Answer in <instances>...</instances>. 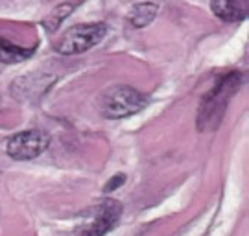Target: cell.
<instances>
[{"label": "cell", "mask_w": 249, "mask_h": 236, "mask_svg": "<svg viewBox=\"0 0 249 236\" xmlns=\"http://www.w3.org/2000/svg\"><path fill=\"white\" fill-rule=\"evenodd\" d=\"M248 0H211L214 15L223 22H240L248 17Z\"/></svg>", "instance_id": "8992f818"}, {"label": "cell", "mask_w": 249, "mask_h": 236, "mask_svg": "<svg viewBox=\"0 0 249 236\" xmlns=\"http://www.w3.org/2000/svg\"><path fill=\"white\" fill-rule=\"evenodd\" d=\"M122 216V205L115 200H104L98 207V212L89 227L83 229L81 236H104L120 221Z\"/></svg>", "instance_id": "5b68a950"}, {"label": "cell", "mask_w": 249, "mask_h": 236, "mask_svg": "<svg viewBox=\"0 0 249 236\" xmlns=\"http://www.w3.org/2000/svg\"><path fill=\"white\" fill-rule=\"evenodd\" d=\"M242 87V74L240 72H229L223 78L218 79L214 89L205 94L197 111V129L199 131H214L222 124L227 105L232 100V96Z\"/></svg>", "instance_id": "6da1fadb"}, {"label": "cell", "mask_w": 249, "mask_h": 236, "mask_svg": "<svg viewBox=\"0 0 249 236\" xmlns=\"http://www.w3.org/2000/svg\"><path fill=\"white\" fill-rule=\"evenodd\" d=\"M124 183H125V174L113 175V177L106 183V186H104V192H113V190H116V188H120V184H124Z\"/></svg>", "instance_id": "30bf717a"}, {"label": "cell", "mask_w": 249, "mask_h": 236, "mask_svg": "<svg viewBox=\"0 0 249 236\" xmlns=\"http://www.w3.org/2000/svg\"><path fill=\"white\" fill-rule=\"evenodd\" d=\"M50 146V135L43 129H28L8 140V155L15 161H32L45 153Z\"/></svg>", "instance_id": "277c9868"}, {"label": "cell", "mask_w": 249, "mask_h": 236, "mask_svg": "<svg viewBox=\"0 0 249 236\" xmlns=\"http://www.w3.org/2000/svg\"><path fill=\"white\" fill-rule=\"evenodd\" d=\"M148 98L129 85H113L100 96V111L109 120H120L142 111Z\"/></svg>", "instance_id": "7a4b0ae2"}, {"label": "cell", "mask_w": 249, "mask_h": 236, "mask_svg": "<svg viewBox=\"0 0 249 236\" xmlns=\"http://www.w3.org/2000/svg\"><path fill=\"white\" fill-rule=\"evenodd\" d=\"M72 11H74V6L69 4V2H67V4H59V6H55V8H53L45 18H43V26H45V30L46 32H50V34H53L57 28L61 26V22L71 15Z\"/></svg>", "instance_id": "9c48e42d"}, {"label": "cell", "mask_w": 249, "mask_h": 236, "mask_svg": "<svg viewBox=\"0 0 249 236\" xmlns=\"http://www.w3.org/2000/svg\"><path fill=\"white\" fill-rule=\"evenodd\" d=\"M34 48H22L17 44L9 43L8 39L0 37V63L4 65H13V63H20L32 57Z\"/></svg>", "instance_id": "52a82bcc"}, {"label": "cell", "mask_w": 249, "mask_h": 236, "mask_svg": "<svg viewBox=\"0 0 249 236\" xmlns=\"http://www.w3.org/2000/svg\"><path fill=\"white\" fill-rule=\"evenodd\" d=\"M157 13H159V6L157 4H153V2H142V4H137V6L131 8L127 18H129V22L135 28H144L157 17Z\"/></svg>", "instance_id": "ba28073f"}, {"label": "cell", "mask_w": 249, "mask_h": 236, "mask_svg": "<svg viewBox=\"0 0 249 236\" xmlns=\"http://www.w3.org/2000/svg\"><path fill=\"white\" fill-rule=\"evenodd\" d=\"M107 24L106 22H89V24H78V26L69 28L63 37L53 44L55 52L63 55H74V54H83L94 48L96 44L106 37Z\"/></svg>", "instance_id": "3957f363"}]
</instances>
